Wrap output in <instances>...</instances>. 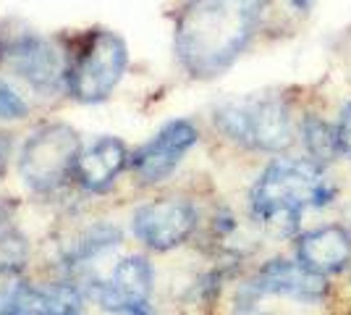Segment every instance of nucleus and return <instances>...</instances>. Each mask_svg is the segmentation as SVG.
<instances>
[{
    "label": "nucleus",
    "mask_w": 351,
    "mask_h": 315,
    "mask_svg": "<svg viewBox=\"0 0 351 315\" xmlns=\"http://www.w3.org/2000/svg\"><path fill=\"white\" fill-rule=\"evenodd\" d=\"M267 0H186L176 21V56L194 79L234 66L260 30Z\"/></svg>",
    "instance_id": "nucleus-1"
},
{
    "label": "nucleus",
    "mask_w": 351,
    "mask_h": 315,
    "mask_svg": "<svg viewBox=\"0 0 351 315\" xmlns=\"http://www.w3.org/2000/svg\"><path fill=\"white\" fill-rule=\"evenodd\" d=\"M336 197V187L325 176L322 165L309 158H280L263 171V176L252 187L249 205L254 218L278 221L289 218L296 224L309 208H325Z\"/></svg>",
    "instance_id": "nucleus-2"
},
{
    "label": "nucleus",
    "mask_w": 351,
    "mask_h": 315,
    "mask_svg": "<svg viewBox=\"0 0 351 315\" xmlns=\"http://www.w3.org/2000/svg\"><path fill=\"white\" fill-rule=\"evenodd\" d=\"M215 126L247 150L280 152L293 142L291 105L278 95L228 100L215 110Z\"/></svg>",
    "instance_id": "nucleus-3"
},
{
    "label": "nucleus",
    "mask_w": 351,
    "mask_h": 315,
    "mask_svg": "<svg viewBox=\"0 0 351 315\" xmlns=\"http://www.w3.org/2000/svg\"><path fill=\"white\" fill-rule=\"evenodd\" d=\"M82 158L79 135L69 124H47L27 139L19 155V174L40 195L58 192L66 181L76 176Z\"/></svg>",
    "instance_id": "nucleus-4"
},
{
    "label": "nucleus",
    "mask_w": 351,
    "mask_h": 315,
    "mask_svg": "<svg viewBox=\"0 0 351 315\" xmlns=\"http://www.w3.org/2000/svg\"><path fill=\"white\" fill-rule=\"evenodd\" d=\"M129 63L126 43L116 32H89L76 60L69 69L66 87L79 103H103L118 87Z\"/></svg>",
    "instance_id": "nucleus-5"
},
{
    "label": "nucleus",
    "mask_w": 351,
    "mask_h": 315,
    "mask_svg": "<svg viewBox=\"0 0 351 315\" xmlns=\"http://www.w3.org/2000/svg\"><path fill=\"white\" fill-rule=\"evenodd\" d=\"M0 66L21 76L37 92H47V95L58 92L69 79L63 56L47 37L34 34V32L8 34V40H3L0 43Z\"/></svg>",
    "instance_id": "nucleus-6"
},
{
    "label": "nucleus",
    "mask_w": 351,
    "mask_h": 315,
    "mask_svg": "<svg viewBox=\"0 0 351 315\" xmlns=\"http://www.w3.org/2000/svg\"><path fill=\"white\" fill-rule=\"evenodd\" d=\"M197 208L184 197H162L134 213L132 229L136 240L145 242L149 250L168 253L189 240L197 229Z\"/></svg>",
    "instance_id": "nucleus-7"
},
{
    "label": "nucleus",
    "mask_w": 351,
    "mask_h": 315,
    "mask_svg": "<svg viewBox=\"0 0 351 315\" xmlns=\"http://www.w3.org/2000/svg\"><path fill=\"white\" fill-rule=\"evenodd\" d=\"M197 139L199 132L191 121H168L158 135L134 152L132 168L145 184H158L173 174L176 165L184 161V155L197 145Z\"/></svg>",
    "instance_id": "nucleus-8"
},
{
    "label": "nucleus",
    "mask_w": 351,
    "mask_h": 315,
    "mask_svg": "<svg viewBox=\"0 0 351 315\" xmlns=\"http://www.w3.org/2000/svg\"><path fill=\"white\" fill-rule=\"evenodd\" d=\"M249 294H278L302 302H320L328 294V276L307 268L302 260H270L249 281Z\"/></svg>",
    "instance_id": "nucleus-9"
},
{
    "label": "nucleus",
    "mask_w": 351,
    "mask_h": 315,
    "mask_svg": "<svg viewBox=\"0 0 351 315\" xmlns=\"http://www.w3.org/2000/svg\"><path fill=\"white\" fill-rule=\"evenodd\" d=\"M95 300L110 313L123 315L129 305L147 302L152 294V268L145 257L132 255L123 257L110 273L108 281H95L92 284Z\"/></svg>",
    "instance_id": "nucleus-10"
},
{
    "label": "nucleus",
    "mask_w": 351,
    "mask_h": 315,
    "mask_svg": "<svg viewBox=\"0 0 351 315\" xmlns=\"http://www.w3.org/2000/svg\"><path fill=\"white\" fill-rule=\"evenodd\" d=\"M129 163V150L118 137H100L89 150L82 152L76 179L87 192H108Z\"/></svg>",
    "instance_id": "nucleus-11"
},
{
    "label": "nucleus",
    "mask_w": 351,
    "mask_h": 315,
    "mask_svg": "<svg viewBox=\"0 0 351 315\" xmlns=\"http://www.w3.org/2000/svg\"><path fill=\"white\" fill-rule=\"evenodd\" d=\"M296 255L307 268L317 270L322 276L338 273L351 260V234L341 226H320L299 240Z\"/></svg>",
    "instance_id": "nucleus-12"
},
{
    "label": "nucleus",
    "mask_w": 351,
    "mask_h": 315,
    "mask_svg": "<svg viewBox=\"0 0 351 315\" xmlns=\"http://www.w3.org/2000/svg\"><path fill=\"white\" fill-rule=\"evenodd\" d=\"M27 237L14 224V202L0 200V276L19 273L27 263Z\"/></svg>",
    "instance_id": "nucleus-13"
},
{
    "label": "nucleus",
    "mask_w": 351,
    "mask_h": 315,
    "mask_svg": "<svg viewBox=\"0 0 351 315\" xmlns=\"http://www.w3.org/2000/svg\"><path fill=\"white\" fill-rule=\"evenodd\" d=\"M302 142H304V150L309 152V161H315L317 165L333 163L341 155L338 132L328 121L317 119V116L304 119V124H302Z\"/></svg>",
    "instance_id": "nucleus-14"
},
{
    "label": "nucleus",
    "mask_w": 351,
    "mask_h": 315,
    "mask_svg": "<svg viewBox=\"0 0 351 315\" xmlns=\"http://www.w3.org/2000/svg\"><path fill=\"white\" fill-rule=\"evenodd\" d=\"M116 244H121V231H118L116 226L100 224L95 226V229H89L87 234H82L79 240L73 242L66 260H69V266H82V263H87L92 257L103 255L105 250H110Z\"/></svg>",
    "instance_id": "nucleus-15"
},
{
    "label": "nucleus",
    "mask_w": 351,
    "mask_h": 315,
    "mask_svg": "<svg viewBox=\"0 0 351 315\" xmlns=\"http://www.w3.org/2000/svg\"><path fill=\"white\" fill-rule=\"evenodd\" d=\"M27 116V103L16 95L8 84L0 82V119H24Z\"/></svg>",
    "instance_id": "nucleus-16"
},
{
    "label": "nucleus",
    "mask_w": 351,
    "mask_h": 315,
    "mask_svg": "<svg viewBox=\"0 0 351 315\" xmlns=\"http://www.w3.org/2000/svg\"><path fill=\"white\" fill-rule=\"evenodd\" d=\"M336 132H338V142H341V152L351 158V100L343 105V110H341Z\"/></svg>",
    "instance_id": "nucleus-17"
},
{
    "label": "nucleus",
    "mask_w": 351,
    "mask_h": 315,
    "mask_svg": "<svg viewBox=\"0 0 351 315\" xmlns=\"http://www.w3.org/2000/svg\"><path fill=\"white\" fill-rule=\"evenodd\" d=\"M8 155H11V137L0 132V176L5 174V165H8Z\"/></svg>",
    "instance_id": "nucleus-18"
},
{
    "label": "nucleus",
    "mask_w": 351,
    "mask_h": 315,
    "mask_svg": "<svg viewBox=\"0 0 351 315\" xmlns=\"http://www.w3.org/2000/svg\"><path fill=\"white\" fill-rule=\"evenodd\" d=\"M293 5H299V8H309V0H293Z\"/></svg>",
    "instance_id": "nucleus-19"
}]
</instances>
